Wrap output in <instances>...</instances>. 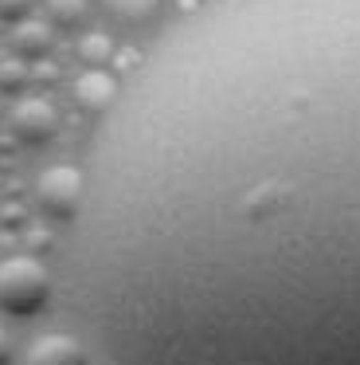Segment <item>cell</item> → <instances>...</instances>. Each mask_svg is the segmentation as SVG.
Returning <instances> with one entry per match:
<instances>
[{"label":"cell","instance_id":"6da1fadb","mask_svg":"<svg viewBox=\"0 0 360 365\" xmlns=\"http://www.w3.org/2000/svg\"><path fill=\"white\" fill-rule=\"evenodd\" d=\"M70 291L110 365H360V0H211L110 103Z\"/></svg>","mask_w":360,"mask_h":365},{"label":"cell","instance_id":"7a4b0ae2","mask_svg":"<svg viewBox=\"0 0 360 365\" xmlns=\"http://www.w3.org/2000/svg\"><path fill=\"white\" fill-rule=\"evenodd\" d=\"M47 299H51V279L36 259L16 255V259L0 263V310L4 314L31 318L47 307Z\"/></svg>","mask_w":360,"mask_h":365},{"label":"cell","instance_id":"3957f363","mask_svg":"<svg viewBox=\"0 0 360 365\" xmlns=\"http://www.w3.org/2000/svg\"><path fill=\"white\" fill-rule=\"evenodd\" d=\"M12 130L23 142H47L55 134V110L43 98H23L12 114Z\"/></svg>","mask_w":360,"mask_h":365},{"label":"cell","instance_id":"277c9868","mask_svg":"<svg viewBox=\"0 0 360 365\" xmlns=\"http://www.w3.org/2000/svg\"><path fill=\"white\" fill-rule=\"evenodd\" d=\"M28 365H86V349L70 334H47L31 346Z\"/></svg>","mask_w":360,"mask_h":365},{"label":"cell","instance_id":"5b68a950","mask_svg":"<svg viewBox=\"0 0 360 365\" xmlns=\"http://www.w3.org/2000/svg\"><path fill=\"white\" fill-rule=\"evenodd\" d=\"M157 4H161V0H106V9L114 12L117 20H125V24H137V20L153 16Z\"/></svg>","mask_w":360,"mask_h":365},{"label":"cell","instance_id":"8992f818","mask_svg":"<svg viewBox=\"0 0 360 365\" xmlns=\"http://www.w3.org/2000/svg\"><path fill=\"white\" fill-rule=\"evenodd\" d=\"M16 51H20V56H43L47 51V28L43 24H20L16 28Z\"/></svg>","mask_w":360,"mask_h":365},{"label":"cell","instance_id":"52a82bcc","mask_svg":"<svg viewBox=\"0 0 360 365\" xmlns=\"http://www.w3.org/2000/svg\"><path fill=\"white\" fill-rule=\"evenodd\" d=\"M83 16V0H51V20L55 24H75Z\"/></svg>","mask_w":360,"mask_h":365},{"label":"cell","instance_id":"ba28073f","mask_svg":"<svg viewBox=\"0 0 360 365\" xmlns=\"http://www.w3.org/2000/svg\"><path fill=\"white\" fill-rule=\"evenodd\" d=\"M8 357H12V341H8V334L0 330V365H8Z\"/></svg>","mask_w":360,"mask_h":365}]
</instances>
